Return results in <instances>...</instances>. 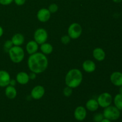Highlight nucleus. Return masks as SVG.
Instances as JSON below:
<instances>
[{"label": "nucleus", "instance_id": "obj_1", "mask_svg": "<svg viewBox=\"0 0 122 122\" xmlns=\"http://www.w3.org/2000/svg\"><path fill=\"white\" fill-rule=\"evenodd\" d=\"M48 65V58L42 52H38L31 54L27 60V66L32 72L36 74L44 72Z\"/></svg>", "mask_w": 122, "mask_h": 122}, {"label": "nucleus", "instance_id": "obj_2", "mask_svg": "<svg viewBox=\"0 0 122 122\" xmlns=\"http://www.w3.org/2000/svg\"><path fill=\"white\" fill-rule=\"evenodd\" d=\"M83 75L81 70L73 69L69 70L65 77V83L67 86L71 88L78 87L82 83Z\"/></svg>", "mask_w": 122, "mask_h": 122}, {"label": "nucleus", "instance_id": "obj_3", "mask_svg": "<svg viewBox=\"0 0 122 122\" xmlns=\"http://www.w3.org/2000/svg\"><path fill=\"white\" fill-rule=\"evenodd\" d=\"M10 58L14 63H19L23 61L25 57L23 49L19 46H13L8 51Z\"/></svg>", "mask_w": 122, "mask_h": 122}, {"label": "nucleus", "instance_id": "obj_4", "mask_svg": "<svg viewBox=\"0 0 122 122\" xmlns=\"http://www.w3.org/2000/svg\"><path fill=\"white\" fill-rule=\"evenodd\" d=\"M102 114L104 118L111 121H114L118 120L120 118L121 113L120 110H119L115 106H110L104 108Z\"/></svg>", "mask_w": 122, "mask_h": 122}, {"label": "nucleus", "instance_id": "obj_5", "mask_svg": "<svg viewBox=\"0 0 122 122\" xmlns=\"http://www.w3.org/2000/svg\"><path fill=\"white\" fill-rule=\"evenodd\" d=\"M82 32V27L79 24L77 23H73L71 24L68 29V35L71 39H77L81 35Z\"/></svg>", "mask_w": 122, "mask_h": 122}, {"label": "nucleus", "instance_id": "obj_6", "mask_svg": "<svg viewBox=\"0 0 122 122\" xmlns=\"http://www.w3.org/2000/svg\"><path fill=\"white\" fill-rule=\"evenodd\" d=\"M99 106L102 108H106L111 106L113 101V98L112 95L108 92H104L100 94L97 99Z\"/></svg>", "mask_w": 122, "mask_h": 122}, {"label": "nucleus", "instance_id": "obj_7", "mask_svg": "<svg viewBox=\"0 0 122 122\" xmlns=\"http://www.w3.org/2000/svg\"><path fill=\"white\" fill-rule=\"evenodd\" d=\"M34 39L40 45L46 42L48 39V33L46 30L43 28L38 29L34 33Z\"/></svg>", "mask_w": 122, "mask_h": 122}, {"label": "nucleus", "instance_id": "obj_8", "mask_svg": "<svg viewBox=\"0 0 122 122\" xmlns=\"http://www.w3.org/2000/svg\"><path fill=\"white\" fill-rule=\"evenodd\" d=\"M87 115L86 110L83 106H78L74 112V117L77 121H83Z\"/></svg>", "mask_w": 122, "mask_h": 122}, {"label": "nucleus", "instance_id": "obj_9", "mask_svg": "<svg viewBox=\"0 0 122 122\" xmlns=\"http://www.w3.org/2000/svg\"><path fill=\"white\" fill-rule=\"evenodd\" d=\"M45 94V89L41 85L36 86L31 91V97L34 100H40Z\"/></svg>", "mask_w": 122, "mask_h": 122}, {"label": "nucleus", "instance_id": "obj_10", "mask_svg": "<svg viewBox=\"0 0 122 122\" xmlns=\"http://www.w3.org/2000/svg\"><path fill=\"white\" fill-rule=\"evenodd\" d=\"M50 17H51V13L48 9L46 8H41L38 11L37 13V19L41 22L44 23L48 21L49 19H50Z\"/></svg>", "mask_w": 122, "mask_h": 122}, {"label": "nucleus", "instance_id": "obj_11", "mask_svg": "<svg viewBox=\"0 0 122 122\" xmlns=\"http://www.w3.org/2000/svg\"><path fill=\"white\" fill-rule=\"evenodd\" d=\"M10 74L5 70H0V87H6L9 85L10 81Z\"/></svg>", "mask_w": 122, "mask_h": 122}, {"label": "nucleus", "instance_id": "obj_12", "mask_svg": "<svg viewBox=\"0 0 122 122\" xmlns=\"http://www.w3.org/2000/svg\"><path fill=\"white\" fill-rule=\"evenodd\" d=\"M111 82L116 86L122 85V73L120 71L113 72L110 76Z\"/></svg>", "mask_w": 122, "mask_h": 122}, {"label": "nucleus", "instance_id": "obj_13", "mask_svg": "<svg viewBox=\"0 0 122 122\" xmlns=\"http://www.w3.org/2000/svg\"><path fill=\"white\" fill-rule=\"evenodd\" d=\"M92 55L94 58L98 61H102L106 58V52L101 48H97L94 49Z\"/></svg>", "mask_w": 122, "mask_h": 122}, {"label": "nucleus", "instance_id": "obj_14", "mask_svg": "<svg viewBox=\"0 0 122 122\" xmlns=\"http://www.w3.org/2000/svg\"><path fill=\"white\" fill-rule=\"evenodd\" d=\"M29 76L26 72L21 71L19 72L16 76V81L21 85H26L29 81Z\"/></svg>", "mask_w": 122, "mask_h": 122}, {"label": "nucleus", "instance_id": "obj_15", "mask_svg": "<svg viewBox=\"0 0 122 122\" xmlns=\"http://www.w3.org/2000/svg\"><path fill=\"white\" fill-rule=\"evenodd\" d=\"M82 67L83 69L87 73H92L94 72L96 69V66L95 63L93 61L88 60L85 61L82 64Z\"/></svg>", "mask_w": 122, "mask_h": 122}, {"label": "nucleus", "instance_id": "obj_16", "mask_svg": "<svg viewBox=\"0 0 122 122\" xmlns=\"http://www.w3.org/2000/svg\"><path fill=\"white\" fill-rule=\"evenodd\" d=\"M26 49L29 54L36 53L38 50V44L35 41H30L26 45Z\"/></svg>", "mask_w": 122, "mask_h": 122}, {"label": "nucleus", "instance_id": "obj_17", "mask_svg": "<svg viewBox=\"0 0 122 122\" xmlns=\"http://www.w3.org/2000/svg\"><path fill=\"white\" fill-rule=\"evenodd\" d=\"M11 40L13 42V45L20 46L25 42V38H24V36L21 33H16L14 36H13Z\"/></svg>", "mask_w": 122, "mask_h": 122}, {"label": "nucleus", "instance_id": "obj_18", "mask_svg": "<svg viewBox=\"0 0 122 122\" xmlns=\"http://www.w3.org/2000/svg\"><path fill=\"white\" fill-rule=\"evenodd\" d=\"M5 90V94L6 97L10 100L14 99L17 96V91L15 87L11 85H8L6 86Z\"/></svg>", "mask_w": 122, "mask_h": 122}, {"label": "nucleus", "instance_id": "obj_19", "mask_svg": "<svg viewBox=\"0 0 122 122\" xmlns=\"http://www.w3.org/2000/svg\"><path fill=\"white\" fill-rule=\"evenodd\" d=\"M86 107L90 112H95L97 110L99 107V104L97 100L95 99L89 100L86 103Z\"/></svg>", "mask_w": 122, "mask_h": 122}, {"label": "nucleus", "instance_id": "obj_20", "mask_svg": "<svg viewBox=\"0 0 122 122\" xmlns=\"http://www.w3.org/2000/svg\"><path fill=\"white\" fill-rule=\"evenodd\" d=\"M41 50L44 54H50L53 51V47L49 43H44L41 45Z\"/></svg>", "mask_w": 122, "mask_h": 122}, {"label": "nucleus", "instance_id": "obj_21", "mask_svg": "<svg viewBox=\"0 0 122 122\" xmlns=\"http://www.w3.org/2000/svg\"><path fill=\"white\" fill-rule=\"evenodd\" d=\"M113 102H114V106L118 108L119 110H122V94H118L114 97V100H113Z\"/></svg>", "mask_w": 122, "mask_h": 122}, {"label": "nucleus", "instance_id": "obj_22", "mask_svg": "<svg viewBox=\"0 0 122 122\" xmlns=\"http://www.w3.org/2000/svg\"><path fill=\"white\" fill-rule=\"evenodd\" d=\"M104 118L103 114L101 113H97L94 114L93 117V120L94 122H101Z\"/></svg>", "mask_w": 122, "mask_h": 122}, {"label": "nucleus", "instance_id": "obj_23", "mask_svg": "<svg viewBox=\"0 0 122 122\" xmlns=\"http://www.w3.org/2000/svg\"><path fill=\"white\" fill-rule=\"evenodd\" d=\"M13 46V44L11 40H7L5 42L4 45V48L6 52H8L10 50Z\"/></svg>", "mask_w": 122, "mask_h": 122}, {"label": "nucleus", "instance_id": "obj_24", "mask_svg": "<svg viewBox=\"0 0 122 122\" xmlns=\"http://www.w3.org/2000/svg\"><path fill=\"white\" fill-rule=\"evenodd\" d=\"M72 88L67 86L63 89V94L66 97H70L72 94Z\"/></svg>", "mask_w": 122, "mask_h": 122}, {"label": "nucleus", "instance_id": "obj_25", "mask_svg": "<svg viewBox=\"0 0 122 122\" xmlns=\"http://www.w3.org/2000/svg\"><path fill=\"white\" fill-rule=\"evenodd\" d=\"M58 7L56 4H51L48 7V10L51 13H54L58 11Z\"/></svg>", "mask_w": 122, "mask_h": 122}, {"label": "nucleus", "instance_id": "obj_26", "mask_svg": "<svg viewBox=\"0 0 122 122\" xmlns=\"http://www.w3.org/2000/svg\"><path fill=\"white\" fill-rule=\"evenodd\" d=\"M71 38L69 37V35H64L61 38V41L63 44H68L70 41Z\"/></svg>", "mask_w": 122, "mask_h": 122}, {"label": "nucleus", "instance_id": "obj_27", "mask_svg": "<svg viewBox=\"0 0 122 122\" xmlns=\"http://www.w3.org/2000/svg\"><path fill=\"white\" fill-rule=\"evenodd\" d=\"M13 0H0V4L3 5H8L10 4Z\"/></svg>", "mask_w": 122, "mask_h": 122}, {"label": "nucleus", "instance_id": "obj_28", "mask_svg": "<svg viewBox=\"0 0 122 122\" xmlns=\"http://www.w3.org/2000/svg\"><path fill=\"white\" fill-rule=\"evenodd\" d=\"M13 1L17 5H22L26 2V0H13Z\"/></svg>", "mask_w": 122, "mask_h": 122}, {"label": "nucleus", "instance_id": "obj_29", "mask_svg": "<svg viewBox=\"0 0 122 122\" xmlns=\"http://www.w3.org/2000/svg\"><path fill=\"white\" fill-rule=\"evenodd\" d=\"M29 79L31 80H34L35 79L36 77V73L34 72H32L29 75Z\"/></svg>", "mask_w": 122, "mask_h": 122}, {"label": "nucleus", "instance_id": "obj_30", "mask_svg": "<svg viewBox=\"0 0 122 122\" xmlns=\"http://www.w3.org/2000/svg\"><path fill=\"white\" fill-rule=\"evenodd\" d=\"M15 85H16V81H15V80H14V79H10L9 85L14 86Z\"/></svg>", "mask_w": 122, "mask_h": 122}, {"label": "nucleus", "instance_id": "obj_31", "mask_svg": "<svg viewBox=\"0 0 122 122\" xmlns=\"http://www.w3.org/2000/svg\"><path fill=\"white\" fill-rule=\"evenodd\" d=\"M3 33H4L3 29H2V27L0 26V38L2 36V35H3Z\"/></svg>", "mask_w": 122, "mask_h": 122}, {"label": "nucleus", "instance_id": "obj_32", "mask_svg": "<svg viewBox=\"0 0 122 122\" xmlns=\"http://www.w3.org/2000/svg\"><path fill=\"white\" fill-rule=\"evenodd\" d=\"M101 122H112V121L110 120H108V119H106V118H104L103 120H102Z\"/></svg>", "mask_w": 122, "mask_h": 122}, {"label": "nucleus", "instance_id": "obj_33", "mask_svg": "<svg viewBox=\"0 0 122 122\" xmlns=\"http://www.w3.org/2000/svg\"><path fill=\"white\" fill-rule=\"evenodd\" d=\"M113 1L115 3H120L122 1V0H113Z\"/></svg>", "mask_w": 122, "mask_h": 122}, {"label": "nucleus", "instance_id": "obj_34", "mask_svg": "<svg viewBox=\"0 0 122 122\" xmlns=\"http://www.w3.org/2000/svg\"><path fill=\"white\" fill-rule=\"evenodd\" d=\"M119 94H122V85L120 86V89H119Z\"/></svg>", "mask_w": 122, "mask_h": 122}, {"label": "nucleus", "instance_id": "obj_35", "mask_svg": "<svg viewBox=\"0 0 122 122\" xmlns=\"http://www.w3.org/2000/svg\"></svg>", "mask_w": 122, "mask_h": 122}]
</instances>
